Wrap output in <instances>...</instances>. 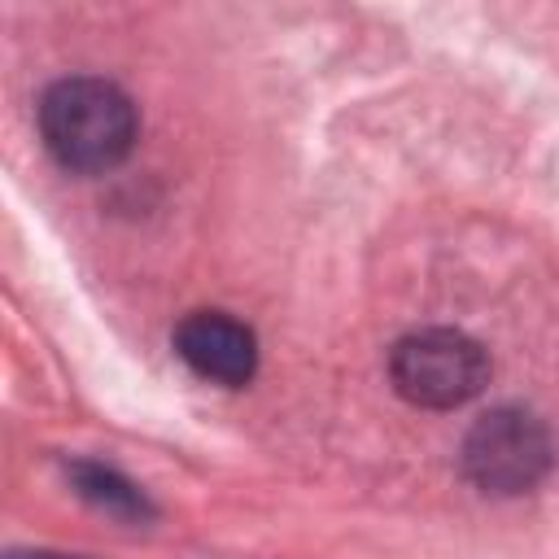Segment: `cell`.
<instances>
[{"mask_svg": "<svg viewBox=\"0 0 559 559\" xmlns=\"http://www.w3.org/2000/svg\"><path fill=\"white\" fill-rule=\"evenodd\" d=\"M9 559H83V555H52V550H13Z\"/></svg>", "mask_w": 559, "mask_h": 559, "instance_id": "cell-6", "label": "cell"}, {"mask_svg": "<svg viewBox=\"0 0 559 559\" xmlns=\"http://www.w3.org/2000/svg\"><path fill=\"white\" fill-rule=\"evenodd\" d=\"M70 476L79 485V493L87 502H96L100 511L109 515H122V520H144L148 515V498L114 467H100V463H70Z\"/></svg>", "mask_w": 559, "mask_h": 559, "instance_id": "cell-5", "label": "cell"}, {"mask_svg": "<svg viewBox=\"0 0 559 559\" xmlns=\"http://www.w3.org/2000/svg\"><path fill=\"white\" fill-rule=\"evenodd\" d=\"M140 118L122 87L105 79H61L39 100V135L48 153L79 175L118 166L135 144Z\"/></svg>", "mask_w": 559, "mask_h": 559, "instance_id": "cell-1", "label": "cell"}, {"mask_svg": "<svg viewBox=\"0 0 559 559\" xmlns=\"http://www.w3.org/2000/svg\"><path fill=\"white\" fill-rule=\"evenodd\" d=\"M389 380L411 406L454 411L489 384V354L459 328H419L393 345Z\"/></svg>", "mask_w": 559, "mask_h": 559, "instance_id": "cell-2", "label": "cell"}, {"mask_svg": "<svg viewBox=\"0 0 559 559\" xmlns=\"http://www.w3.org/2000/svg\"><path fill=\"white\" fill-rule=\"evenodd\" d=\"M175 354L188 362L192 376L227 389L249 384L258 371V341L227 310H192L175 328Z\"/></svg>", "mask_w": 559, "mask_h": 559, "instance_id": "cell-4", "label": "cell"}, {"mask_svg": "<svg viewBox=\"0 0 559 559\" xmlns=\"http://www.w3.org/2000/svg\"><path fill=\"white\" fill-rule=\"evenodd\" d=\"M550 432L524 406H493L463 437V472L485 493L533 489L550 472Z\"/></svg>", "mask_w": 559, "mask_h": 559, "instance_id": "cell-3", "label": "cell"}]
</instances>
